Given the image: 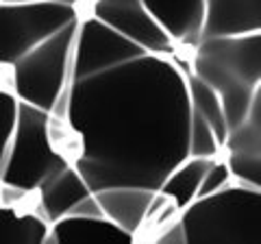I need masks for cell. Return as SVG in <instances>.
Listing matches in <instances>:
<instances>
[{
	"label": "cell",
	"instance_id": "cell-1",
	"mask_svg": "<svg viewBox=\"0 0 261 244\" xmlns=\"http://www.w3.org/2000/svg\"><path fill=\"white\" fill-rule=\"evenodd\" d=\"M50 135L87 188L157 190L190 157L194 109L183 59L144 51L83 9Z\"/></svg>",
	"mask_w": 261,
	"mask_h": 244
},
{
	"label": "cell",
	"instance_id": "cell-2",
	"mask_svg": "<svg viewBox=\"0 0 261 244\" xmlns=\"http://www.w3.org/2000/svg\"><path fill=\"white\" fill-rule=\"evenodd\" d=\"M261 188L228 181L196 197L152 238L159 244H259Z\"/></svg>",
	"mask_w": 261,
	"mask_h": 244
},
{
	"label": "cell",
	"instance_id": "cell-3",
	"mask_svg": "<svg viewBox=\"0 0 261 244\" xmlns=\"http://www.w3.org/2000/svg\"><path fill=\"white\" fill-rule=\"evenodd\" d=\"M187 68L218 94L226 131L238 127L261 94V31L202 37L187 57Z\"/></svg>",
	"mask_w": 261,
	"mask_h": 244
},
{
	"label": "cell",
	"instance_id": "cell-4",
	"mask_svg": "<svg viewBox=\"0 0 261 244\" xmlns=\"http://www.w3.org/2000/svg\"><path fill=\"white\" fill-rule=\"evenodd\" d=\"M70 164L50 135L48 111L18 103L15 125L0 166V181L24 190L35 201V194Z\"/></svg>",
	"mask_w": 261,
	"mask_h": 244
},
{
	"label": "cell",
	"instance_id": "cell-5",
	"mask_svg": "<svg viewBox=\"0 0 261 244\" xmlns=\"http://www.w3.org/2000/svg\"><path fill=\"white\" fill-rule=\"evenodd\" d=\"M79 27L81 20L72 22L59 33L44 39L42 44L35 46L9 68L11 87L18 103H27L31 107L44 111L53 109L57 96L68 83Z\"/></svg>",
	"mask_w": 261,
	"mask_h": 244
},
{
	"label": "cell",
	"instance_id": "cell-6",
	"mask_svg": "<svg viewBox=\"0 0 261 244\" xmlns=\"http://www.w3.org/2000/svg\"><path fill=\"white\" fill-rule=\"evenodd\" d=\"M85 5L68 3H0V66L15 61L44 39L81 20Z\"/></svg>",
	"mask_w": 261,
	"mask_h": 244
},
{
	"label": "cell",
	"instance_id": "cell-7",
	"mask_svg": "<svg viewBox=\"0 0 261 244\" xmlns=\"http://www.w3.org/2000/svg\"><path fill=\"white\" fill-rule=\"evenodd\" d=\"M85 9L102 24H107L111 31L144 51L176 55L172 39L150 18L142 0H89L85 3Z\"/></svg>",
	"mask_w": 261,
	"mask_h": 244
},
{
	"label": "cell",
	"instance_id": "cell-8",
	"mask_svg": "<svg viewBox=\"0 0 261 244\" xmlns=\"http://www.w3.org/2000/svg\"><path fill=\"white\" fill-rule=\"evenodd\" d=\"M218 155L231 181L261 188V94L255 96L246 118L226 131Z\"/></svg>",
	"mask_w": 261,
	"mask_h": 244
},
{
	"label": "cell",
	"instance_id": "cell-9",
	"mask_svg": "<svg viewBox=\"0 0 261 244\" xmlns=\"http://www.w3.org/2000/svg\"><path fill=\"white\" fill-rule=\"evenodd\" d=\"M142 5L172 39L176 57L187 59L202 37L205 0H142Z\"/></svg>",
	"mask_w": 261,
	"mask_h": 244
},
{
	"label": "cell",
	"instance_id": "cell-10",
	"mask_svg": "<svg viewBox=\"0 0 261 244\" xmlns=\"http://www.w3.org/2000/svg\"><path fill=\"white\" fill-rule=\"evenodd\" d=\"M102 214L128 231L133 238L142 231L146 214L150 209L154 190L140 188V185H109V188L92 192Z\"/></svg>",
	"mask_w": 261,
	"mask_h": 244
},
{
	"label": "cell",
	"instance_id": "cell-11",
	"mask_svg": "<svg viewBox=\"0 0 261 244\" xmlns=\"http://www.w3.org/2000/svg\"><path fill=\"white\" fill-rule=\"evenodd\" d=\"M70 242H135L128 231L109 221L107 216H79L63 214L48 225L44 244H70Z\"/></svg>",
	"mask_w": 261,
	"mask_h": 244
},
{
	"label": "cell",
	"instance_id": "cell-12",
	"mask_svg": "<svg viewBox=\"0 0 261 244\" xmlns=\"http://www.w3.org/2000/svg\"><path fill=\"white\" fill-rule=\"evenodd\" d=\"M257 31H261V0H205L202 37L242 35Z\"/></svg>",
	"mask_w": 261,
	"mask_h": 244
},
{
	"label": "cell",
	"instance_id": "cell-13",
	"mask_svg": "<svg viewBox=\"0 0 261 244\" xmlns=\"http://www.w3.org/2000/svg\"><path fill=\"white\" fill-rule=\"evenodd\" d=\"M89 192L92 190L87 188L83 177L70 164L68 168H63L59 175H55L50 181L35 194V209L46 218L48 225H50L59 216L68 214Z\"/></svg>",
	"mask_w": 261,
	"mask_h": 244
},
{
	"label": "cell",
	"instance_id": "cell-14",
	"mask_svg": "<svg viewBox=\"0 0 261 244\" xmlns=\"http://www.w3.org/2000/svg\"><path fill=\"white\" fill-rule=\"evenodd\" d=\"M48 221L35 209H24L0 203V242L44 244Z\"/></svg>",
	"mask_w": 261,
	"mask_h": 244
},
{
	"label": "cell",
	"instance_id": "cell-15",
	"mask_svg": "<svg viewBox=\"0 0 261 244\" xmlns=\"http://www.w3.org/2000/svg\"><path fill=\"white\" fill-rule=\"evenodd\" d=\"M183 72H185V85H187V96H190L192 109L207 122L209 129L216 135L218 146H222L226 137V122H224L222 105H220L218 94L211 89V85H207L200 77H196L187 68V59H183Z\"/></svg>",
	"mask_w": 261,
	"mask_h": 244
},
{
	"label": "cell",
	"instance_id": "cell-16",
	"mask_svg": "<svg viewBox=\"0 0 261 244\" xmlns=\"http://www.w3.org/2000/svg\"><path fill=\"white\" fill-rule=\"evenodd\" d=\"M15 113H18V99L11 87V72L9 68L0 66V166L15 125Z\"/></svg>",
	"mask_w": 261,
	"mask_h": 244
},
{
	"label": "cell",
	"instance_id": "cell-17",
	"mask_svg": "<svg viewBox=\"0 0 261 244\" xmlns=\"http://www.w3.org/2000/svg\"><path fill=\"white\" fill-rule=\"evenodd\" d=\"M228 181H231V175H228V170H226V164L218 155L214 159V164H211L209 170L205 173V177H202L200 188H198V197L200 194H209V192H214L218 188H222V185H226Z\"/></svg>",
	"mask_w": 261,
	"mask_h": 244
},
{
	"label": "cell",
	"instance_id": "cell-18",
	"mask_svg": "<svg viewBox=\"0 0 261 244\" xmlns=\"http://www.w3.org/2000/svg\"><path fill=\"white\" fill-rule=\"evenodd\" d=\"M0 3H44V0H0ZM50 3H68V5H85L83 0H50Z\"/></svg>",
	"mask_w": 261,
	"mask_h": 244
},
{
	"label": "cell",
	"instance_id": "cell-19",
	"mask_svg": "<svg viewBox=\"0 0 261 244\" xmlns=\"http://www.w3.org/2000/svg\"><path fill=\"white\" fill-rule=\"evenodd\" d=\"M83 3H89V0H83Z\"/></svg>",
	"mask_w": 261,
	"mask_h": 244
}]
</instances>
